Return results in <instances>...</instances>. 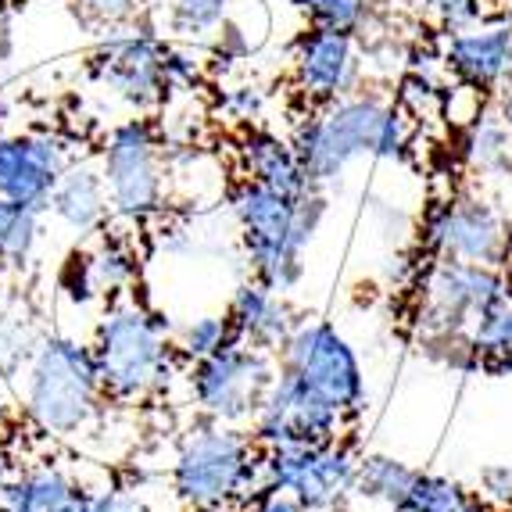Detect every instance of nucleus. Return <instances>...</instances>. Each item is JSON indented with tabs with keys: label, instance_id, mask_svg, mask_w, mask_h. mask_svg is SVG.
Wrapping results in <instances>:
<instances>
[{
	"label": "nucleus",
	"instance_id": "obj_11",
	"mask_svg": "<svg viewBox=\"0 0 512 512\" xmlns=\"http://www.w3.org/2000/svg\"><path fill=\"white\" fill-rule=\"evenodd\" d=\"M359 462L348 437L319 444H283L262 448L258 487L291 491L308 512H344L359 495Z\"/></svg>",
	"mask_w": 512,
	"mask_h": 512
},
{
	"label": "nucleus",
	"instance_id": "obj_35",
	"mask_svg": "<svg viewBox=\"0 0 512 512\" xmlns=\"http://www.w3.org/2000/svg\"><path fill=\"white\" fill-rule=\"evenodd\" d=\"M11 54H15V26H11V11L0 4V72L8 69Z\"/></svg>",
	"mask_w": 512,
	"mask_h": 512
},
{
	"label": "nucleus",
	"instance_id": "obj_1",
	"mask_svg": "<svg viewBox=\"0 0 512 512\" xmlns=\"http://www.w3.org/2000/svg\"><path fill=\"white\" fill-rule=\"evenodd\" d=\"M308 180L330 187L359 162H402L412 147V115L376 90H355L308 108L291 137Z\"/></svg>",
	"mask_w": 512,
	"mask_h": 512
},
{
	"label": "nucleus",
	"instance_id": "obj_13",
	"mask_svg": "<svg viewBox=\"0 0 512 512\" xmlns=\"http://www.w3.org/2000/svg\"><path fill=\"white\" fill-rule=\"evenodd\" d=\"M366 76L362 36L348 29L305 26V33L291 47L294 90L308 101V108L330 104L344 94H355Z\"/></svg>",
	"mask_w": 512,
	"mask_h": 512
},
{
	"label": "nucleus",
	"instance_id": "obj_12",
	"mask_svg": "<svg viewBox=\"0 0 512 512\" xmlns=\"http://www.w3.org/2000/svg\"><path fill=\"white\" fill-rule=\"evenodd\" d=\"M90 72L104 94L147 115L172 94V47L154 29L126 26L97 47Z\"/></svg>",
	"mask_w": 512,
	"mask_h": 512
},
{
	"label": "nucleus",
	"instance_id": "obj_15",
	"mask_svg": "<svg viewBox=\"0 0 512 512\" xmlns=\"http://www.w3.org/2000/svg\"><path fill=\"white\" fill-rule=\"evenodd\" d=\"M72 162L76 158L69 140H61L58 133L47 129L0 133V197L47 212L54 187Z\"/></svg>",
	"mask_w": 512,
	"mask_h": 512
},
{
	"label": "nucleus",
	"instance_id": "obj_17",
	"mask_svg": "<svg viewBox=\"0 0 512 512\" xmlns=\"http://www.w3.org/2000/svg\"><path fill=\"white\" fill-rule=\"evenodd\" d=\"M72 287L79 301H111L126 298V294H137L140 280V255L133 248V240H126L122 233H97L90 237L83 251L72 258Z\"/></svg>",
	"mask_w": 512,
	"mask_h": 512
},
{
	"label": "nucleus",
	"instance_id": "obj_26",
	"mask_svg": "<svg viewBox=\"0 0 512 512\" xmlns=\"http://www.w3.org/2000/svg\"><path fill=\"white\" fill-rule=\"evenodd\" d=\"M287 4L305 15L308 26L348 29L359 36L369 33L387 8V0H287Z\"/></svg>",
	"mask_w": 512,
	"mask_h": 512
},
{
	"label": "nucleus",
	"instance_id": "obj_5",
	"mask_svg": "<svg viewBox=\"0 0 512 512\" xmlns=\"http://www.w3.org/2000/svg\"><path fill=\"white\" fill-rule=\"evenodd\" d=\"M230 215L237 222L251 276L269 283L273 291L291 294L305 280L308 244L316 240L326 219L323 190L294 201L280 190L240 176V183L230 190Z\"/></svg>",
	"mask_w": 512,
	"mask_h": 512
},
{
	"label": "nucleus",
	"instance_id": "obj_40",
	"mask_svg": "<svg viewBox=\"0 0 512 512\" xmlns=\"http://www.w3.org/2000/svg\"><path fill=\"white\" fill-rule=\"evenodd\" d=\"M498 4H512V0H498Z\"/></svg>",
	"mask_w": 512,
	"mask_h": 512
},
{
	"label": "nucleus",
	"instance_id": "obj_22",
	"mask_svg": "<svg viewBox=\"0 0 512 512\" xmlns=\"http://www.w3.org/2000/svg\"><path fill=\"white\" fill-rule=\"evenodd\" d=\"M43 330L36 326V312L22 294H0V380L8 384L22 373Z\"/></svg>",
	"mask_w": 512,
	"mask_h": 512
},
{
	"label": "nucleus",
	"instance_id": "obj_28",
	"mask_svg": "<svg viewBox=\"0 0 512 512\" xmlns=\"http://www.w3.org/2000/svg\"><path fill=\"white\" fill-rule=\"evenodd\" d=\"M90 512H187L172 491V484L165 491H154L147 480L137 484H104L94 491Z\"/></svg>",
	"mask_w": 512,
	"mask_h": 512
},
{
	"label": "nucleus",
	"instance_id": "obj_25",
	"mask_svg": "<svg viewBox=\"0 0 512 512\" xmlns=\"http://www.w3.org/2000/svg\"><path fill=\"white\" fill-rule=\"evenodd\" d=\"M416 473L412 466H405L402 459L394 455H362L359 462V495L366 502L384 505L387 512H402L405 498H409L412 484H416Z\"/></svg>",
	"mask_w": 512,
	"mask_h": 512
},
{
	"label": "nucleus",
	"instance_id": "obj_42",
	"mask_svg": "<svg viewBox=\"0 0 512 512\" xmlns=\"http://www.w3.org/2000/svg\"><path fill=\"white\" fill-rule=\"evenodd\" d=\"M0 512H8V509H4V505H0Z\"/></svg>",
	"mask_w": 512,
	"mask_h": 512
},
{
	"label": "nucleus",
	"instance_id": "obj_18",
	"mask_svg": "<svg viewBox=\"0 0 512 512\" xmlns=\"http://www.w3.org/2000/svg\"><path fill=\"white\" fill-rule=\"evenodd\" d=\"M226 316H230L237 341L255 344V348L273 351V355H280V348L298 326V312L291 308L287 294L273 291L269 283L255 280V276L237 283V291L226 305Z\"/></svg>",
	"mask_w": 512,
	"mask_h": 512
},
{
	"label": "nucleus",
	"instance_id": "obj_39",
	"mask_svg": "<svg viewBox=\"0 0 512 512\" xmlns=\"http://www.w3.org/2000/svg\"><path fill=\"white\" fill-rule=\"evenodd\" d=\"M190 512H244L240 505H226V509H190Z\"/></svg>",
	"mask_w": 512,
	"mask_h": 512
},
{
	"label": "nucleus",
	"instance_id": "obj_20",
	"mask_svg": "<svg viewBox=\"0 0 512 512\" xmlns=\"http://www.w3.org/2000/svg\"><path fill=\"white\" fill-rule=\"evenodd\" d=\"M240 176L280 190L283 197H294V201H305L323 190L308 180L291 140L276 137L269 129H248L240 137Z\"/></svg>",
	"mask_w": 512,
	"mask_h": 512
},
{
	"label": "nucleus",
	"instance_id": "obj_3",
	"mask_svg": "<svg viewBox=\"0 0 512 512\" xmlns=\"http://www.w3.org/2000/svg\"><path fill=\"white\" fill-rule=\"evenodd\" d=\"M512 298L505 265L437 262L427 258L412 283V330L427 355L448 366H470V337L498 305Z\"/></svg>",
	"mask_w": 512,
	"mask_h": 512
},
{
	"label": "nucleus",
	"instance_id": "obj_7",
	"mask_svg": "<svg viewBox=\"0 0 512 512\" xmlns=\"http://www.w3.org/2000/svg\"><path fill=\"white\" fill-rule=\"evenodd\" d=\"M276 366L351 427L366 416L369 391L359 351L326 319H298L294 333L276 355Z\"/></svg>",
	"mask_w": 512,
	"mask_h": 512
},
{
	"label": "nucleus",
	"instance_id": "obj_38",
	"mask_svg": "<svg viewBox=\"0 0 512 512\" xmlns=\"http://www.w3.org/2000/svg\"><path fill=\"white\" fill-rule=\"evenodd\" d=\"M15 430V416H11V405L8 398H4V380H0V441Z\"/></svg>",
	"mask_w": 512,
	"mask_h": 512
},
{
	"label": "nucleus",
	"instance_id": "obj_24",
	"mask_svg": "<svg viewBox=\"0 0 512 512\" xmlns=\"http://www.w3.org/2000/svg\"><path fill=\"white\" fill-rule=\"evenodd\" d=\"M402 512H495L477 487L444 473H416Z\"/></svg>",
	"mask_w": 512,
	"mask_h": 512
},
{
	"label": "nucleus",
	"instance_id": "obj_2",
	"mask_svg": "<svg viewBox=\"0 0 512 512\" xmlns=\"http://www.w3.org/2000/svg\"><path fill=\"white\" fill-rule=\"evenodd\" d=\"M22 423L51 441L72 444L108 423V394L97 376L90 341L72 333H43L22 366Z\"/></svg>",
	"mask_w": 512,
	"mask_h": 512
},
{
	"label": "nucleus",
	"instance_id": "obj_14",
	"mask_svg": "<svg viewBox=\"0 0 512 512\" xmlns=\"http://www.w3.org/2000/svg\"><path fill=\"white\" fill-rule=\"evenodd\" d=\"M11 448H15V441H11ZM15 459L18 470L8 484V495L0 502L8 512H90L97 487L83 473V459L69 452L22 455L18 448Z\"/></svg>",
	"mask_w": 512,
	"mask_h": 512
},
{
	"label": "nucleus",
	"instance_id": "obj_32",
	"mask_svg": "<svg viewBox=\"0 0 512 512\" xmlns=\"http://www.w3.org/2000/svg\"><path fill=\"white\" fill-rule=\"evenodd\" d=\"M72 4L90 26L101 29L137 26L140 18L147 15V8H151V0H72Z\"/></svg>",
	"mask_w": 512,
	"mask_h": 512
},
{
	"label": "nucleus",
	"instance_id": "obj_27",
	"mask_svg": "<svg viewBox=\"0 0 512 512\" xmlns=\"http://www.w3.org/2000/svg\"><path fill=\"white\" fill-rule=\"evenodd\" d=\"M233 0H169L165 26L183 40H208L230 26Z\"/></svg>",
	"mask_w": 512,
	"mask_h": 512
},
{
	"label": "nucleus",
	"instance_id": "obj_4",
	"mask_svg": "<svg viewBox=\"0 0 512 512\" xmlns=\"http://www.w3.org/2000/svg\"><path fill=\"white\" fill-rule=\"evenodd\" d=\"M97 376L111 405H151L172 384L176 369L187 366L172 341L169 319L154 312L140 294L104 305L90 337Z\"/></svg>",
	"mask_w": 512,
	"mask_h": 512
},
{
	"label": "nucleus",
	"instance_id": "obj_30",
	"mask_svg": "<svg viewBox=\"0 0 512 512\" xmlns=\"http://www.w3.org/2000/svg\"><path fill=\"white\" fill-rule=\"evenodd\" d=\"M172 341H176V351H180L183 362H197L215 355L230 341H237V333H233V323L226 312H208V316L187 319L180 330L172 333Z\"/></svg>",
	"mask_w": 512,
	"mask_h": 512
},
{
	"label": "nucleus",
	"instance_id": "obj_19",
	"mask_svg": "<svg viewBox=\"0 0 512 512\" xmlns=\"http://www.w3.org/2000/svg\"><path fill=\"white\" fill-rule=\"evenodd\" d=\"M47 215L58 222L61 230H69L76 240H90L108 230L115 212H111V197H108V183L101 176V165L72 162L69 172L54 187Z\"/></svg>",
	"mask_w": 512,
	"mask_h": 512
},
{
	"label": "nucleus",
	"instance_id": "obj_16",
	"mask_svg": "<svg viewBox=\"0 0 512 512\" xmlns=\"http://www.w3.org/2000/svg\"><path fill=\"white\" fill-rule=\"evenodd\" d=\"M444 72L459 86L495 97L512 83V15H491L441 43Z\"/></svg>",
	"mask_w": 512,
	"mask_h": 512
},
{
	"label": "nucleus",
	"instance_id": "obj_21",
	"mask_svg": "<svg viewBox=\"0 0 512 512\" xmlns=\"http://www.w3.org/2000/svg\"><path fill=\"white\" fill-rule=\"evenodd\" d=\"M462 162L477 176L480 187H505L512 183V129L502 122L491 104L470 126H462Z\"/></svg>",
	"mask_w": 512,
	"mask_h": 512
},
{
	"label": "nucleus",
	"instance_id": "obj_41",
	"mask_svg": "<svg viewBox=\"0 0 512 512\" xmlns=\"http://www.w3.org/2000/svg\"><path fill=\"white\" fill-rule=\"evenodd\" d=\"M509 273H512V255H509Z\"/></svg>",
	"mask_w": 512,
	"mask_h": 512
},
{
	"label": "nucleus",
	"instance_id": "obj_23",
	"mask_svg": "<svg viewBox=\"0 0 512 512\" xmlns=\"http://www.w3.org/2000/svg\"><path fill=\"white\" fill-rule=\"evenodd\" d=\"M43 208L0 197V273H22L33 262L43 233Z\"/></svg>",
	"mask_w": 512,
	"mask_h": 512
},
{
	"label": "nucleus",
	"instance_id": "obj_37",
	"mask_svg": "<svg viewBox=\"0 0 512 512\" xmlns=\"http://www.w3.org/2000/svg\"><path fill=\"white\" fill-rule=\"evenodd\" d=\"M491 108H495L498 115H502V122H505V126L512 129V83L505 86L502 94H495V97H491Z\"/></svg>",
	"mask_w": 512,
	"mask_h": 512
},
{
	"label": "nucleus",
	"instance_id": "obj_36",
	"mask_svg": "<svg viewBox=\"0 0 512 512\" xmlns=\"http://www.w3.org/2000/svg\"><path fill=\"white\" fill-rule=\"evenodd\" d=\"M15 470H18L15 448H11V441L4 437V441H0V502L8 495V484H11V477H15Z\"/></svg>",
	"mask_w": 512,
	"mask_h": 512
},
{
	"label": "nucleus",
	"instance_id": "obj_33",
	"mask_svg": "<svg viewBox=\"0 0 512 512\" xmlns=\"http://www.w3.org/2000/svg\"><path fill=\"white\" fill-rule=\"evenodd\" d=\"M477 491L491 509L512 512V466L509 462H491L477 477Z\"/></svg>",
	"mask_w": 512,
	"mask_h": 512
},
{
	"label": "nucleus",
	"instance_id": "obj_8",
	"mask_svg": "<svg viewBox=\"0 0 512 512\" xmlns=\"http://www.w3.org/2000/svg\"><path fill=\"white\" fill-rule=\"evenodd\" d=\"M97 165L108 183L115 219L144 226L169 205V147L147 115L111 126L97 151Z\"/></svg>",
	"mask_w": 512,
	"mask_h": 512
},
{
	"label": "nucleus",
	"instance_id": "obj_34",
	"mask_svg": "<svg viewBox=\"0 0 512 512\" xmlns=\"http://www.w3.org/2000/svg\"><path fill=\"white\" fill-rule=\"evenodd\" d=\"M244 512H308L305 505L298 502V498L291 495V491H280V487H255L248 498H244V505H240Z\"/></svg>",
	"mask_w": 512,
	"mask_h": 512
},
{
	"label": "nucleus",
	"instance_id": "obj_9",
	"mask_svg": "<svg viewBox=\"0 0 512 512\" xmlns=\"http://www.w3.org/2000/svg\"><path fill=\"white\" fill-rule=\"evenodd\" d=\"M419 255L437 262L505 265L512 255V215L484 187H466L437 201L423 219Z\"/></svg>",
	"mask_w": 512,
	"mask_h": 512
},
{
	"label": "nucleus",
	"instance_id": "obj_29",
	"mask_svg": "<svg viewBox=\"0 0 512 512\" xmlns=\"http://www.w3.org/2000/svg\"><path fill=\"white\" fill-rule=\"evenodd\" d=\"M473 362L495 373H512V298L498 305L470 337Z\"/></svg>",
	"mask_w": 512,
	"mask_h": 512
},
{
	"label": "nucleus",
	"instance_id": "obj_10",
	"mask_svg": "<svg viewBox=\"0 0 512 512\" xmlns=\"http://www.w3.org/2000/svg\"><path fill=\"white\" fill-rule=\"evenodd\" d=\"M276 376V355L255 344L230 341L208 359L187 362V394L197 416L248 427L255 423L262 398Z\"/></svg>",
	"mask_w": 512,
	"mask_h": 512
},
{
	"label": "nucleus",
	"instance_id": "obj_31",
	"mask_svg": "<svg viewBox=\"0 0 512 512\" xmlns=\"http://www.w3.org/2000/svg\"><path fill=\"white\" fill-rule=\"evenodd\" d=\"M409 4L416 8V15L441 36L470 29V26H477V22H484V18L498 15L495 0H409Z\"/></svg>",
	"mask_w": 512,
	"mask_h": 512
},
{
	"label": "nucleus",
	"instance_id": "obj_6",
	"mask_svg": "<svg viewBox=\"0 0 512 512\" xmlns=\"http://www.w3.org/2000/svg\"><path fill=\"white\" fill-rule=\"evenodd\" d=\"M262 444L248 427H230L197 416L176 441L169 484L183 509H226L244 505L258 487Z\"/></svg>",
	"mask_w": 512,
	"mask_h": 512
}]
</instances>
